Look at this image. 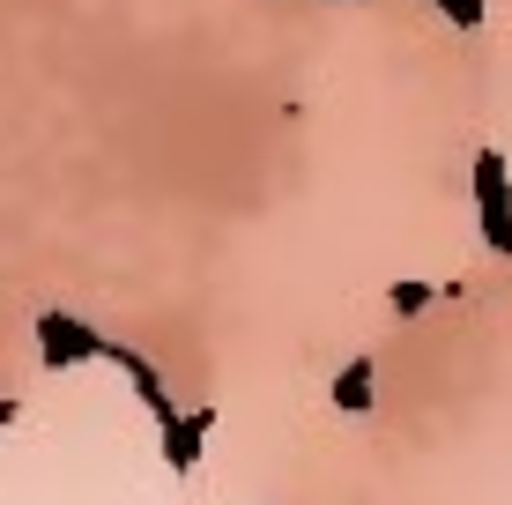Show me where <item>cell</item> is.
<instances>
[{
    "label": "cell",
    "instance_id": "obj_1",
    "mask_svg": "<svg viewBox=\"0 0 512 505\" xmlns=\"http://www.w3.org/2000/svg\"><path fill=\"white\" fill-rule=\"evenodd\" d=\"M475 216H483V238L498 253H512V194H505V156L483 149L475 156Z\"/></svg>",
    "mask_w": 512,
    "mask_h": 505
},
{
    "label": "cell",
    "instance_id": "obj_2",
    "mask_svg": "<svg viewBox=\"0 0 512 505\" xmlns=\"http://www.w3.org/2000/svg\"><path fill=\"white\" fill-rule=\"evenodd\" d=\"M38 342H45V364H82L104 350V335H90V320H67V312H45Z\"/></svg>",
    "mask_w": 512,
    "mask_h": 505
},
{
    "label": "cell",
    "instance_id": "obj_3",
    "mask_svg": "<svg viewBox=\"0 0 512 505\" xmlns=\"http://www.w3.org/2000/svg\"><path fill=\"white\" fill-rule=\"evenodd\" d=\"M156 424H164V461H171V468H193V461H201V431L216 424V409H193V416L164 409Z\"/></svg>",
    "mask_w": 512,
    "mask_h": 505
},
{
    "label": "cell",
    "instance_id": "obj_4",
    "mask_svg": "<svg viewBox=\"0 0 512 505\" xmlns=\"http://www.w3.org/2000/svg\"><path fill=\"white\" fill-rule=\"evenodd\" d=\"M334 409H372V364H364V357L334 379Z\"/></svg>",
    "mask_w": 512,
    "mask_h": 505
},
{
    "label": "cell",
    "instance_id": "obj_5",
    "mask_svg": "<svg viewBox=\"0 0 512 505\" xmlns=\"http://www.w3.org/2000/svg\"><path fill=\"white\" fill-rule=\"evenodd\" d=\"M431 305V283H394V312H423Z\"/></svg>",
    "mask_w": 512,
    "mask_h": 505
},
{
    "label": "cell",
    "instance_id": "obj_6",
    "mask_svg": "<svg viewBox=\"0 0 512 505\" xmlns=\"http://www.w3.org/2000/svg\"><path fill=\"white\" fill-rule=\"evenodd\" d=\"M8 424H15V402H0V431H8Z\"/></svg>",
    "mask_w": 512,
    "mask_h": 505
}]
</instances>
